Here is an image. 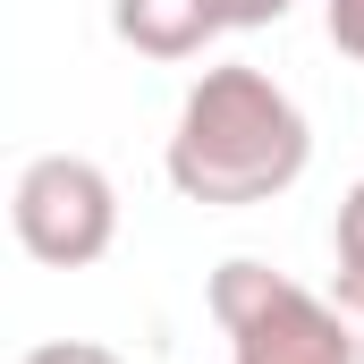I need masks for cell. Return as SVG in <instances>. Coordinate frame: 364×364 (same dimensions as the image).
<instances>
[{
    "label": "cell",
    "mask_w": 364,
    "mask_h": 364,
    "mask_svg": "<svg viewBox=\"0 0 364 364\" xmlns=\"http://www.w3.org/2000/svg\"><path fill=\"white\" fill-rule=\"evenodd\" d=\"M314 161V127L296 110V93L272 85L263 68L229 60V68H203L178 102V127H170V186L203 212H246V203H272L305 178Z\"/></svg>",
    "instance_id": "cell-1"
},
{
    "label": "cell",
    "mask_w": 364,
    "mask_h": 364,
    "mask_svg": "<svg viewBox=\"0 0 364 364\" xmlns=\"http://www.w3.org/2000/svg\"><path fill=\"white\" fill-rule=\"evenodd\" d=\"M212 322L229 339V364H356L348 305L296 288L288 272L237 255L212 272Z\"/></svg>",
    "instance_id": "cell-2"
},
{
    "label": "cell",
    "mask_w": 364,
    "mask_h": 364,
    "mask_svg": "<svg viewBox=\"0 0 364 364\" xmlns=\"http://www.w3.org/2000/svg\"><path fill=\"white\" fill-rule=\"evenodd\" d=\"M9 220H17V246L51 272H85L110 255L119 237V186L102 161L85 153H43L17 170V195H9Z\"/></svg>",
    "instance_id": "cell-3"
},
{
    "label": "cell",
    "mask_w": 364,
    "mask_h": 364,
    "mask_svg": "<svg viewBox=\"0 0 364 364\" xmlns=\"http://www.w3.org/2000/svg\"><path fill=\"white\" fill-rule=\"evenodd\" d=\"M110 26L144 60H195L212 34H229L220 0H110Z\"/></svg>",
    "instance_id": "cell-4"
},
{
    "label": "cell",
    "mask_w": 364,
    "mask_h": 364,
    "mask_svg": "<svg viewBox=\"0 0 364 364\" xmlns=\"http://www.w3.org/2000/svg\"><path fill=\"white\" fill-rule=\"evenodd\" d=\"M331 246H339V279H364V178L339 195V220H331Z\"/></svg>",
    "instance_id": "cell-5"
},
{
    "label": "cell",
    "mask_w": 364,
    "mask_h": 364,
    "mask_svg": "<svg viewBox=\"0 0 364 364\" xmlns=\"http://www.w3.org/2000/svg\"><path fill=\"white\" fill-rule=\"evenodd\" d=\"M17 364H127V356L102 348V339H43V348H26Z\"/></svg>",
    "instance_id": "cell-6"
},
{
    "label": "cell",
    "mask_w": 364,
    "mask_h": 364,
    "mask_svg": "<svg viewBox=\"0 0 364 364\" xmlns=\"http://www.w3.org/2000/svg\"><path fill=\"white\" fill-rule=\"evenodd\" d=\"M322 26L348 60H364V0H322Z\"/></svg>",
    "instance_id": "cell-7"
},
{
    "label": "cell",
    "mask_w": 364,
    "mask_h": 364,
    "mask_svg": "<svg viewBox=\"0 0 364 364\" xmlns=\"http://www.w3.org/2000/svg\"><path fill=\"white\" fill-rule=\"evenodd\" d=\"M288 9H296V0H220V17H229L237 34H246V26H279Z\"/></svg>",
    "instance_id": "cell-8"
},
{
    "label": "cell",
    "mask_w": 364,
    "mask_h": 364,
    "mask_svg": "<svg viewBox=\"0 0 364 364\" xmlns=\"http://www.w3.org/2000/svg\"><path fill=\"white\" fill-rule=\"evenodd\" d=\"M339 305H348V322H356V364H364V279H339Z\"/></svg>",
    "instance_id": "cell-9"
}]
</instances>
